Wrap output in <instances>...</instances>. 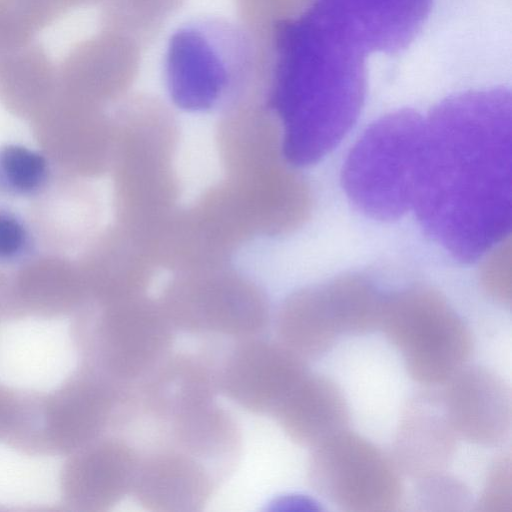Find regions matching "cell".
Instances as JSON below:
<instances>
[{
    "label": "cell",
    "instance_id": "cell-1",
    "mask_svg": "<svg viewBox=\"0 0 512 512\" xmlns=\"http://www.w3.org/2000/svg\"><path fill=\"white\" fill-rule=\"evenodd\" d=\"M411 209L425 232L472 262L511 227V95L462 93L424 118Z\"/></svg>",
    "mask_w": 512,
    "mask_h": 512
},
{
    "label": "cell",
    "instance_id": "cell-2",
    "mask_svg": "<svg viewBox=\"0 0 512 512\" xmlns=\"http://www.w3.org/2000/svg\"><path fill=\"white\" fill-rule=\"evenodd\" d=\"M365 55L312 7L277 26L269 88L291 163L317 162L356 122L365 98Z\"/></svg>",
    "mask_w": 512,
    "mask_h": 512
},
{
    "label": "cell",
    "instance_id": "cell-3",
    "mask_svg": "<svg viewBox=\"0 0 512 512\" xmlns=\"http://www.w3.org/2000/svg\"><path fill=\"white\" fill-rule=\"evenodd\" d=\"M273 60L272 43L242 23L202 18L171 36L165 58L166 81L179 106L205 110L241 90L269 87Z\"/></svg>",
    "mask_w": 512,
    "mask_h": 512
},
{
    "label": "cell",
    "instance_id": "cell-4",
    "mask_svg": "<svg viewBox=\"0 0 512 512\" xmlns=\"http://www.w3.org/2000/svg\"><path fill=\"white\" fill-rule=\"evenodd\" d=\"M82 364L131 388L172 351L176 330L159 301L143 295L108 303H85L70 320Z\"/></svg>",
    "mask_w": 512,
    "mask_h": 512
},
{
    "label": "cell",
    "instance_id": "cell-5",
    "mask_svg": "<svg viewBox=\"0 0 512 512\" xmlns=\"http://www.w3.org/2000/svg\"><path fill=\"white\" fill-rule=\"evenodd\" d=\"M424 118L401 110L383 116L360 137L344 168V189L366 215L396 220L411 209Z\"/></svg>",
    "mask_w": 512,
    "mask_h": 512
},
{
    "label": "cell",
    "instance_id": "cell-6",
    "mask_svg": "<svg viewBox=\"0 0 512 512\" xmlns=\"http://www.w3.org/2000/svg\"><path fill=\"white\" fill-rule=\"evenodd\" d=\"M378 327L401 352L410 377L421 384L446 383L472 352L468 327L432 288L383 295Z\"/></svg>",
    "mask_w": 512,
    "mask_h": 512
},
{
    "label": "cell",
    "instance_id": "cell-7",
    "mask_svg": "<svg viewBox=\"0 0 512 512\" xmlns=\"http://www.w3.org/2000/svg\"><path fill=\"white\" fill-rule=\"evenodd\" d=\"M313 448L309 482L340 510L389 512L398 508L403 497L399 469L372 442L345 429Z\"/></svg>",
    "mask_w": 512,
    "mask_h": 512
},
{
    "label": "cell",
    "instance_id": "cell-8",
    "mask_svg": "<svg viewBox=\"0 0 512 512\" xmlns=\"http://www.w3.org/2000/svg\"><path fill=\"white\" fill-rule=\"evenodd\" d=\"M130 391L78 364L59 385L39 394L38 454L64 458L115 432Z\"/></svg>",
    "mask_w": 512,
    "mask_h": 512
},
{
    "label": "cell",
    "instance_id": "cell-9",
    "mask_svg": "<svg viewBox=\"0 0 512 512\" xmlns=\"http://www.w3.org/2000/svg\"><path fill=\"white\" fill-rule=\"evenodd\" d=\"M159 303L176 332L223 340L264 335L273 314L259 288L235 277L179 280Z\"/></svg>",
    "mask_w": 512,
    "mask_h": 512
},
{
    "label": "cell",
    "instance_id": "cell-10",
    "mask_svg": "<svg viewBox=\"0 0 512 512\" xmlns=\"http://www.w3.org/2000/svg\"><path fill=\"white\" fill-rule=\"evenodd\" d=\"M212 358L219 394L243 410L272 415L308 372L306 361L264 335L226 340Z\"/></svg>",
    "mask_w": 512,
    "mask_h": 512
},
{
    "label": "cell",
    "instance_id": "cell-11",
    "mask_svg": "<svg viewBox=\"0 0 512 512\" xmlns=\"http://www.w3.org/2000/svg\"><path fill=\"white\" fill-rule=\"evenodd\" d=\"M34 137L57 170L71 177H93L108 166L112 120L107 109L72 102L55 94L31 120Z\"/></svg>",
    "mask_w": 512,
    "mask_h": 512
},
{
    "label": "cell",
    "instance_id": "cell-12",
    "mask_svg": "<svg viewBox=\"0 0 512 512\" xmlns=\"http://www.w3.org/2000/svg\"><path fill=\"white\" fill-rule=\"evenodd\" d=\"M138 450L111 432L64 457L57 474L63 505L78 512H107L131 494Z\"/></svg>",
    "mask_w": 512,
    "mask_h": 512
},
{
    "label": "cell",
    "instance_id": "cell-13",
    "mask_svg": "<svg viewBox=\"0 0 512 512\" xmlns=\"http://www.w3.org/2000/svg\"><path fill=\"white\" fill-rule=\"evenodd\" d=\"M131 496L152 512H196L209 503L225 480L194 456L166 444L137 447Z\"/></svg>",
    "mask_w": 512,
    "mask_h": 512
},
{
    "label": "cell",
    "instance_id": "cell-14",
    "mask_svg": "<svg viewBox=\"0 0 512 512\" xmlns=\"http://www.w3.org/2000/svg\"><path fill=\"white\" fill-rule=\"evenodd\" d=\"M140 49L132 41L104 30L79 42L57 69L56 94L107 109L134 80Z\"/></svg>",
    "mask_w": 512,
    "mask_h": 512
},
{
    "label": "cell",
    "instance_id": "cell-15",
    "mask_svg": "<svg viewBox=\"0 0 512 512\" xmlns=\"http://www.w3.org/2000/svg\"><path fill=\"white\" fill-rule=\"evenodd\" d=\"M430 0H314L312 8L365 54H394L415 38Z\"/></svg>",
    "mask_w": 512,
    "mask_h": 512
},
{
    "label": "cell",
    "instance_id": "cell-16",
    "mask_svg": "<svg viewBox=\"0 0 512 512\" xmlns=\"http://www.w3.org/2000/svg\"><path fill=\"white\" fill-rule=\"evenodd\" d=\"M446 417L457 436L482 445L501 444L511 427V392L495 372L463 367L447 382L442 395Z\"/></svg>",
    "mask_w": 512,
    "mask_h": 512
},
{
    "label": "cell",
    "instance_id": "cell-17",
    "mask_svg": "<svg viewBox=\"0 0 512 512\" xmlns=\"http://www.w3.org/2000/svg\"><path fill=\"white\" fill-rule=\"evenodd\" d=\"M10 277L8 319L71 320L86 301L78 264L60 255L32 256Z\"/></svg>",
    "mask_w": 512,
    "mask_h": 512
},
{
    "label": "cell",
    "instance_id": "cell-18",
    "mask_svg": "<svg viewBox=\"0 0 512 512\" xmlns=\"http://www.w3.org/2000/svg\"><path fill=\"white\" fill-rule=\"evenodd\" d=\"M295 443L315 447L345 430L349 410L340 388L329 378L307 372L271 415Z\"/></svg>",
    "mask_w": 512,
    "mask_h": 512
},
{
    "label": "cell",
    "instance_id": "cell-19",
    "mask_svg": "<svg viewBox=\"0 0 512 512\" xmlns=\"http://www.w3.org/2000/svg\"><path fill=\"white\" fill-rule=\"evenodd\" d=\"M417 399L406 409L394 443V462L417 480L443 473L454 457L456 434L443 405Z\"/></svg>",
    "mask_w": 512,
    "mask_h": 512
},
{
    "label": "cell",
    "instance_id": "cell-20",
    "mask_svg": "<svg viewBox=\"0 0 512 512\" xmlns=\"http://www.w3.org/2000/svg\"><path fill=\"white\" fill-rule=\"evenodd\" d=\"M57 69L34 39L0 46V103L32 120L54 98Z\"/></svg>",
    "mask_w": 512,
    "mask_h": 512
},
{
    "label": "cell",
    "instance_id": "cell-21",
    "mask_svg": "<svg viewBox=\"0 0 512 512\" xmlns=\"http://www.w3.org/2000/svg\"><path fill=\"white\" fill-rule=\"evenodd\" d=\"M275 339L303 360L317 359L340 333L322 285L290 294L272 314Z\"/></svg>",
    "mask_w": 512,
    "mask_h": 512
},
{
    "label": "cell",
    "instance_id": "cell-22",
    "mask_svg": "<svg viewBox=\"0 0 512 512\" xmlns=\"http://www.w3.org/2000/svg\"><path fill=\"white\" fill-rule=\"evenodd\" d=\"M76 177L60 173L37 196L33 208L34 230L48 244L68 247L82 238L87 225L89 193Z\"/></svg>",
    "mask_w": 512,
    "mask_h": 512
},
{
    "label": "cell",
    "instance_id": "cell-23",
    "mask_svg": "<svg viewBox=\"0 0 512 512\" xmlns=\"http://www.w3.org/2000/svg\"><path fill=\"white\" fill-rule=\"evenodd\" d=\"M322 287L340 333L366 334L379 326L383 294L371 281L345 275Z\"/></svg>",
    "mask_w": 512,
    "mask_h": 512
},
{
    "label": "cell",
    "instance_id": "cell-24",
    "mask_svg": "<svg viewBox=\"0 0 512 512\" xmlns=\"http://www.w3.org/2000/svg\"><path fill=\"white\" fill-rule=\"evenodd\" d=\"M184 0H103L104 31L145 47L162 29Z\"/></svg>",
    "mask_w": 512,
    "mask_h": 512
},
{
    "label": "cell",
    "instance_id": "cell-25",
    "mask_svg": "<svg viewBox=\"0 0 512 512\" xmlns=\"http://www.w3.org/2000/svg\"><path fill=\"white\" fill-rule=\"evenodd\" d=\"M50 165L43 153L27 147H0V194L37 196L52 178Z\"/></svg>",
    "mask_w": 512,
    "mask_h": 512
},
{
    "label": "cell",
    "instance_id": "cell-26",
    "mask_svg": "<svg viewBox=\"0 0 512 512\" xmlns=\"http://www.w3.org/2000/svg\"><path fill=\"white\" fill-rule=\"evenodd\" d=\"M241 23L257 33H266L277 25L305 14L314 0H235Z\"/></svg>",
    "mask_w": 512,
    "mask_h": 512
},
{
    "label": "cell",
    "instance_id": "cell-27",
    "mask_svg": "<svg viewBox=\"0 0 512 512\" xmlns=\"http://www.w3.org/2000/svg\"><path fill=\"white\" fill-rule=\"evenodd\" d=\"M35 235L16 213L0 208V265L21 264L33 256Z\"/></svg>",
    "mask_w": 512,
    "mask_h": 512
},
{
    "label": "cell",
    "instance_id": "cell-28",
    "mask_svg": "<svg viewBox=\"0 0 512 512\" xmlns=\"http://www.w3.org/2000/svg\"><path fill=\"white\" fill-rule=\"evenodd\" d=\"M417 496L429 510H461L469 502V491L454 477L439 473L419 480Z\"/></svg>",
    "mask_w": 512,
    "mask_h": 512
},
{
    "label": "cell",
    "instance_id": "cell-29",
    "mask_svg": "<svg viewBox=\"0 0 512 512\" xmlns=\"http://www.w3.org/2000/svg\"><path fill=\"white\" fill-rule=\"evenodd\" d=\"M482 267L481 282L486 292L501 304H511V246L509 238L494 247Z\"/></svg>",
    "mask_w": 512,
    "mask_h": 512
},
{
    "label": "cell",
    "instance_id": "cell-30",
    "mask_svg": "<svg viewBox=\"0 0 512 512\" xmlns=\"http://www.w3.org/2000/svg\"><path fill=\"white\" fill-rule=\"evenodd\" d=\"M511 457L503 455L495 460L487 475L479 499V510L484 512H512Z\"/></svg>",
    "mask_w": 512,
    "mask_h": 512
},
{
    "label": "cell",
    "instance_id": "cell-31",
    "mask_svg": "<svg viewBox=\"0 0 512 512\" xmlns=\"http://www.w3.org/2000/svg\"><path fill=\"white\" fill-rule=\"evenodd\" d=\"M52 4H54L58 10L64 14L69 9L79 7V6H85V5H91L95 3H101L103 0H49Z\"/></svg>",
    "mask_w": 512,
    "mask_h": 512
}]
</instances>
